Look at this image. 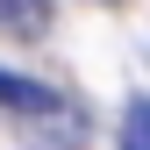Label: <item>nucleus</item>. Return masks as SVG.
<instances>
[{"mask_svg":"<svg viewBox=\"0 0 150 150\" xmlns=\"http://www.w3.org/2000/svg\"><path fill=\"white\" fill-rule=\"evenodd\" d=\"M0 107H14V115H64V100L50 86H36V79H14V71H0Z\"/></svg>","mask_w":150,"mask_h":150,"instance_id":"f257e3e1","label":"nucleus"},{"mask_svg":"<svg viewBox=\"0 0 150 150\" xmlns=\"http://www.w3.org/2000/svg\"><path fill=\"white\" fill-rule=\"evenodd\" d=\"M0 29L7 36H43L50 29V0H0Z\"/></svg>","mask_w":150,"mask_h":150,"instance_id":"f03ea898","label":"nucleus"},{"mask_svg":"<svg viewBox=\"0 0 150 150\" xmlns=\"http://www.w3.org/2000/svg\"><path fill=\"white\" fill-rule=\"evenodd\" d=\"M122 150H150V100H136L122 115Z\"/></svg>","mask_w":150,"mask_h":150,"instance_id":"7ed1b4c3","label":"nucleus"}]
</instances>
